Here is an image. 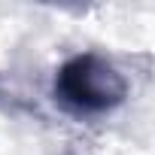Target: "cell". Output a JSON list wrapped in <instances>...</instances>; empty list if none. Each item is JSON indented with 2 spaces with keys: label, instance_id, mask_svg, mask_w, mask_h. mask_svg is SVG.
Here are the masks:
<instances>
[{
  "label": "cell",
  "instance_id": "1",
  "mask_svg": "<svg viewBox=\"0 0 155 155\" xmlns=\"http://www.w3.org/2000/svg\"><path fill=\"white\" fill-rule=\"evenodd\" d=\"M52 97L76 119H101L128 101V76L107 55L79 52L55 70Z\"/></svg>",
  "mask_w": 155,
  "mask_h": 155
}]
</instances>
